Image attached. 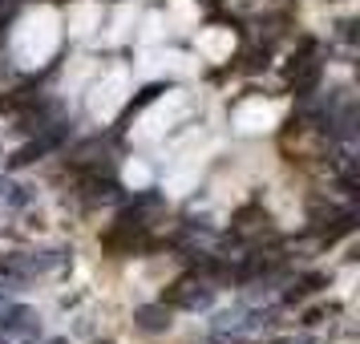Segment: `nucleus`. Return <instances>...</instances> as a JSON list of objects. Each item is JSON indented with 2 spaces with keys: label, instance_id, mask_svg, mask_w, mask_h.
<instances>
[{
  "label": "nucleus",
  "instance_id": "nucleus-1",
  "mask_svg": "<svg viewBox=\"0 0 360 344\" xmlns=\"http://www.w3.org/2000/svg\"><path fill=\"white\" fill-rule=\"evenodd\" d=\"M138 328H146V332H162L166 324H170V312H166V304H158V308H138Z\"/></svg>",
  "mask_w": 360,
  "mask_h": 344
}]
</instances>
